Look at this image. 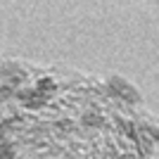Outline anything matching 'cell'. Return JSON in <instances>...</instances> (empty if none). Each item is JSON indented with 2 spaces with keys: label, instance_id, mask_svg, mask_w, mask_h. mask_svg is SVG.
<instances>
[{
  "label": "cell",
  "instance_id": "1",
  "mask_svg": "<svg viewBox=\"0 0 159 159\" xmlns=\"http://www.w3.org/2000/svg\"><path fill=\"white\" fill-rule=\"evenodd\" d=\"M17 98H19V102L24 107H29V109H38V107L45 105V95L40 93V90H36V88H33V90H24V93H19Z\"/></svg>",
  "mask_w": 159,
  "mask_h": 159
},
{
  "label": "cell",
  "instance_id": "2",
  "mask_svg": "<svg viewBox=\"0 0 159 159\" xmlns=\"http://www.w3.org/2000/svg\"><path fill=\"white\" fill-rule=\"evenodd\" d=\"M17 157V147L10 140H0V159H14Z\"/></svg>",
  "mask_w": 159,
  "mask_h": 159
},
{
  "label": "cell",
  "instance_id": "3",
  "mask_svg": "<svg viewBox=\"0 0 159 159\" xmlns=\"http://www.w3.org/2000/svg\"><path fill=\"white\" fill-rule=\"evenodd\" d=\"M36 90H40V93L48 98L50 93H55V81L52 79H40L38 83H36Z\"/></svg>",
  "mask_w": 159,
  "mask_h": 159
},
{
  "label": "cell",
  "instance_id": "4",
  "mask_svg": "<svg viewBox=\"0 0 159 159\" xmlns=\"http://www.w3.org/2000/svg\"><path fill=\"white\" fill-rule=\"evenodd\" d=\"M86 124H95V126H98V124H100V116H86Z\"/></svg>",
  "mask_w": 159,
  "mask_h": 159
},
{
  "label": "cell",
  "instance_id": "5",
  "mask_svg": "<svg viewBox=\"0 0 159 159\" xmlns=\"http://www.w3.org/2000/svg\"><path fill=\"white\" fill-rule=\"evenodd\" d=\"M5 133H7V126H5V121L0 119V138H5Z\"/></svg>",
  "mask_w": 159,
  "mask_h": 159
}]
</instances>
